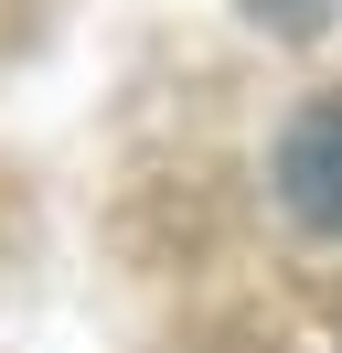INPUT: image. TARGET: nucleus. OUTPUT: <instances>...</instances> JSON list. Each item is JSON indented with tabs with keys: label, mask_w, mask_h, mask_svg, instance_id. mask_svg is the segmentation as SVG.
Masks as SVG:
<instances>
[{
	"label": "nucleus",
	"mask_w": 342,
	"mask_h": 353,
	"mask_svg": "<svg viewBox=\"0 0 342 353\" xmlns=\"http://www.w3.org/2000/svg\"><path fill=\"white\" fill-rule=\"evenodd\" d=\"M278 203L310 236H342V97H310L278 129Z\"/></svg>",
	"instance_id": "1"
}]
</instances>
